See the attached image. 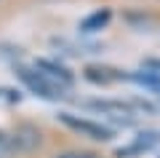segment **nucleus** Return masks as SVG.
<instances>
[{"label":"nucleus","mask_w":160,"mask_h":158,"mask_svg":"<svg viewBox=\"0 0 160 158\" xmlns=\"http://www.w3.org/2000/svg\"><path fill=\"white\" fill-rule=\"evenodd\" d=\"M19 78L24 80V86H27L32 94L43 96V99H51V102H53V99H62L64 91H67V89H62V86H59L53 78H48L46 73H40L38 67H35V70L19 67Z\"/></svg>","instance_id":"nucleus-1"},{"label":"nucleus","mask_w":160,"mask_h":158,"mask_svg":"<svg viewBox=\"0 0 160 158\" xmlns=\"http://www.w3.org/2000/svg\"><path fill=\"white\" fill-rule=\"evenodd\" d=\"M59 121H62L67 129H72V131H78V134L88 137V139H96V142H109L115 137V131L109 129V126H102V123L88 121V118H78V115H72V113H62V115H59Z\"/></svg>","instance_id":"nucleus-2"},{"label":"nucleus","mask_w":160,"mask_h":158,"mask_svg":"<svg viewBox=\"0 0 160 158\" xmlns=\"http://www.w3.org/2000/svg\"><path fill=\"white\" fill-rule=\"evenodd\" d=\"M35 67H38L40 73H46L48 78H53L59 86H62V89H69V86H72V80H75V78H72V73H69L67 67H62V64L51 62V59H40Z\"/></svg>","instance_id":"nucleus-3"},{"label":"nucleus","mask_w":160,"mask_h":158,"mask_svg":"<svg viewBox=\"0 0 160 158\" xmlns=\"http://www.w3.org/2000/svg\"><path fill=\"white\" fill-rule=\"evenodd\" d=\"M160 137L155 134V131H144V134H139V139H133L128 147H120L118 150V158H126V155H133V153H142V150H149V147L158 145Z\"/></svg>","instance_id":"nucleus-4"},{"label":"nucleus","mask_w":160,"mask_h":158,"mask_svg":"<svg viewBox=\"0 0 160 158\" xmlns=\"http://www.w3.org/2000/svg\"><path fill=\"white\" fill-rule=\"evenodd\" d=\"M109 8H102V11H96V14H91V16H86L83 22H80V30L83 32H96V30H102L104 24L109 22Z\"/></svg>","instance_id":"nucleus-5"},{"label":"nucleus","mask_w":160,"mask_h":158,"mask_svg":"<svg viewBox=\"0 0 160 158\" xmlns=\"http://www.w3.org/2000/svg\"><path fill=\"white\" fill-rule=\"evenodd\" d=\"M86 107H91V110H104V113H126V110H131L133 105H126V102H107V99H93V102H86Z\"/></svg>","instance_id":"nucleus-6"},{"label":"nucleus","mask_w":160,"mask_h":158,"mask_svg":"<svg viewBox=\"0 0 160 158\" xmlns=\"http://www.w3.org/2000/svg\"><path fill=\"white\" fill-rule=\"evenodd\" d=\"M128 78H131L133 83H139V86H144V89L160 94V75L158 73H131Z\"/></svg>","instance_id":"nucleus-7"},{"label":"nucleus","mask_w":160,"mask_h":158,"mask_svg":"<svg viewBox=\"0 0 160 158\" xmlns=\"http://www.w3.org/2000/svg\"><path fill=\"white\" fill-rule=\"evenodd\" d=\"M115 70H107V67H88L86 70V78L93 80V83H112V80L123 78V75H112Z\"/></svg>","instance_id":"nucleus-8"},{"label":"nucleus","mask_w":160,"mask_h":158,"mask_svg":"<svg viewBox=\"0 0 160 158\" xmlns=\"http://www.w3.org/2000/svg\"><path fill=\"white\" fill-rule=\"evenodd\" d=\"M16 147H19V145H16V137H8V134H3V131H0V158L11 155Z\"/></svg>","instance_id":"nucleus-9"},{"label":"nucleus","mask_w":160,"mask_h":158,"mask_svg":"<svg viewBox=\"0 0 160 158\" xmlns=\"http://www.w3.org/2000/svg\"><path fill=\"white\" fill-rule=\"evenodd\" d=\"M56 158H99V155H93V153H80V150H75V153H62V155H56Z\"/></svg>","instance_id":"nucleus-10"},{"label":"nucleus","mask_w":160,"mask_h":158,"mask_svg":"<svg viewBox=\"0 0 160 158\" xmlns=\"http://www.w3.org/2000/svg\"><path fill=\"white\" fill-rule=\"evenodd\" d=\"M147 67H155V70H160V59H149V62H147Z\"/></svg>","instance_id":"nucleus-11"}]
</instances>
